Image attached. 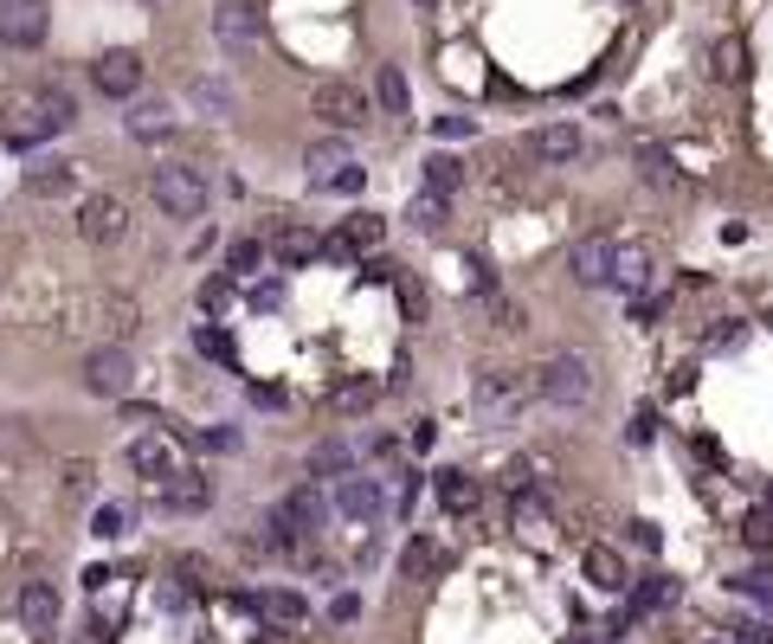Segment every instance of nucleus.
<instances>
[{
  "label": "nucleus",
  "instance_id": "4468645a",
  "mask_svg": "<svg viewBox=\"0 0 773 644\" xmlns=\"http://www.w3.org/2000/svg\"><path fill=\"white\" fill-rule=\"evenodd\" d=\"M155 509H168V515H201V509H213V484L194 477V471H181V477H168V484L155 490Z\"/></svg>",
  "mask_w": 773,
  "mask_h": 644
},
{
  "label": "nucleus",
  "instance_id": "f3484780",
  "mask_svg": "<svg viewBox=\"0 0 773 644\" xmlns=\"http://www.w3.org/2000/svg\"><path fill=\"white\" fill-rule=\"evenodd\" d=\"M580 148H587V136H580L573 123H548V130H535V136H529V155H535V161H548V168H567Z\"/></svg>",
  "mask_w": 773,
  "mask_h": 644
},
{
  "label": "nucleus",
  "instance_id": "f8f14e48",
  "mask_svg": "<svg viewBox=\"0 0 773 644\" xmlns=\"http://www.w3.org/2000/svg\"><path fill=\"white\" fill-rule=\"evenodd\" d=\"M213 26H219V39H226L232 52H258V39H265V26H258V7H252V0H226Z\"/></svg>",
  "mask_w": 773,
  "mask_h": 644
},
{
  "label": "nucleus",
  "instance_id": "09e8293b",
  "mask_svg": "<svg viewBox=\"0 0 773 644\" xmlns=\"http://www.w3.org/2000/svg\"><path fill=\"white\" fill-rule=\"evenodd\" d=\"M735 336H741V323H735V316H722V323H715V329H709V349H728V342H735Z\"/></svg>",
  "mask_w": 773,
  "mask_h": 644
},
{
  "label": "nucleus",
  "instance_id": "2eb2a0df",
  "mask_svg": "<svg viewBox=\"0 0 773 644\" xmlns=\"http://www.w3.org/2000/svg\"><path fill=\"white\" fill-rule=\"evenodd\" d=\"M130 464H136V477H148V484H168V477H181V451H174L161 432L130 445Z\"/></svg>",
  "mask_w": 773,
  "mask_h": 644
},
{
  "label": "nucleus",
  "instance_id": "c85d7f7f",
  "mask_svg": "<svg viewBox=\"0 0 773 644\" xmlns=\"http://www.w3.org/2000/svg\"><path fill=\"white\" fill-rule=\"evenodd\" d=\"M265 258H271L265 239H239V245L226 252V278H252V271H265Z\"/></svg>",
  "mask_w": 773,
  "mask_h": 644
},
{
  "label": "nucleus",
  "instance_id": "c9c22d12",
  "mask_svg": "<svg viewBox=\"0 0 773 644\" xmlns=\"http://www.w3.org/2000/svg\"><path fill=\"white\" fill-rule=\"evenodd\" d=\"M638 174H644L651 187H684V174L671 168V155H664V148H644V155H638Z\"/></svg>",
  "mask_w": 773,
  "mask_h": 644
},
{
  "label": "nucleus",
  "instance_id": "3c124183",
  "mask_svg": "<svg viewBox=\"0 0 773 644\" xmlns=\"http://www.w3.org/2000/svg\"><path fill=\"white\" fill-rule=\"evenodd\" d=\"M354 612H361V599H354V593H342V599H336V606H329V619H336V625H349Z\"/></svg>",
  "mask_w": 773,
  "mask_h": 644
},
{
  "label": "nucleus",
  "instance_id": "f03ea898",
  "mask_svg": "<svg viewBox=\"0 0 773 644\" xmlns=\"http://www.w3.org/2000/svg\"><path fill=\"white\" fill-rule=\"evenodd\" d=\"M148 194H155V207H161L168 219H201L207 214V174L188 168V161L155 168V174H148Z\"/></svg>",
  "mask_w": 773,
  "mask_h": 644
},
{
  "label": "nucleus",
  "instance_id": "603ef678",
  "mask_svg": "<svg viewBox=\"0 0 773 644\" xmlns=\"http://www.w3.org/2000/svg\"><path fill=\"white\" fill-rule=\"evenodd\" d=\"M361 181H367V168H361V161H354L349 174H342V181H336V194H361Z\"/></svg>",
  "mask_w": 773,
  "mask_h": 644
},
{
  "label": "nucleus",
  "instance_id": "6e6552de",
  "mask_svg": "<svg viewBox=\"0 0 773 644\" xmlns=\"http://www.w3.org/2000/svg\"><path fill=\"white\" fill-rule=\"evenodd\" d=\"M310 110H316L329 130H354V123L367 117V97H361L354 84H342V77H323V84H316V97H310Z\"/></svg>",
  "mask_w": 773,
  "mask_h": 644
},
{
  "label": "nucleus",
  "instance_id": "dca6fc26",
  "mask_svg": "<svg viewBox=\"0 0 773 644\" xmlns=\"http://www.w3.org/2000/svg\"><path fill=\"white\" fill-rule=\"evenodd\" d=\"M349 168H354V155H349V143H336V136H329V143H310V155H303L310 187H329V194H336V181H342Z\"/></svg>",
  "mask_w": 773,
  "mask_h": 644
},
{
  "label": "nucleus",
  "instance_id": "412c9836",
  "mask_svg": "<svg viewBox=\"0 0 773 644\" xmlns=\"http://www.w3.org/2000/svg\"><path fill=\"white\" fill-rule=\"evenodd\" d=\"M252 606H258V612H265L271 625H303V619H310V599H303V593H290V586H271V593H258Z\"/></svg>",
  "mask_w": 773,
  "mask_h": 644
},
{
  "label": "nucleus",
  "instance_id": "c756f323",
  "mask_svg": "<svg viewBox=\"0 0 773 644\" xmlns=\"http://www.w3.org/2000/svg\"><path fill=\"white\" fill-rule=\"evenodd\" d=\"M104 336L123 349V336H136V303L130 296H104Z\"/></svg>",
  "mask_w": 773,
  "mask_h": 644
},
{
  "label": "nucleus",
  "instance_id": "393cba45",
  "mask_svg": "<svg viewBox=\"0 0 773 644\" xmlns=\"http://www.w3.org/2000/svg\"><path fill=\"white\" fill-rule=\"evenodd\" d=\"M65 187H71V161H46V155H39V161L26 168V194H39V201L52 194V201H59Z\"/></svg>",
  "mask_w": 773,
  "mask_h": 644
},
{
  "label": "nucleus",
  "instance_id": "cd10ccee",
  "mask_svg": "<svg viewBox=\"0 0 773 644\" xmlns=\"http://www.w3.org/2000/svg\"><path fill=\"white\" fill-rule=\"evenodd\" d=\"M283 515L297 522V535H316V528H323V497L303 484V490H290V497H283Z\"/></svg>",
  "mask_w": 773,
  "mask_h": 644
},
{
  "label": "nucleus",
  "instance_id": "ddd939ff",
  "mask_svg": "<svg viewBox=\"0 0 773 644\" xmlns=\"http://www.w3.org/2000/svg\"><path fill=\"white\" fill-rule=\"evenodd\" d=\"M20 619H26L33 639H52V625H59V586L52 580H26L20 586Z\"/></svg>",
  "mask_w": 773,
  "mask_h": 644
},
{
  "label": "nucleus",
  "instance_id": "6ab92c4d",
  "mask_svg": "<svg viewBox=\"0 0 773 644\" xmlns=\"http://www.w3.org/2000/svg\"><path fill=\"white\" fill-rule=\"evenodd\" d=\"M130 136H136V143H161V136H174V110H168L161 97H155V104H148V97L130 104Z\"/></svg>",
  "mask_w": 773,
  "mask_h": 644
},
{
  "label": "nucleus",
  "instance_id": "423d86ee",
  "mask_svg": "<svg viewBox=\"0 0 773 644\" xmlns=\"http://www.w3.org/2000/svg\"><path fill=\"white\" fill-rule=\"evenodd\" d=\"M84 387H90L97 400H130V387H136V367H130V355H123L117 342H104L97 355L84 361Z\"/></svg>",
  "mask_w": 773,
  "mask_h": 644
},
{
  "label": "nucleus",
  "instance_id": "4d7b16f0",
  "mask_svg": "<svg viewBox=\"0 0 773 644\" xmlns=\"http://www.w3.org/2000/svg\"><path fill=\"white\" fill-rule=\"evenodd\" d=\"M709 644H722V639H709Z\"/></svg>",
  "mask_w": 773,
  "mask_h": 644
},
{
  "label": "nucleus",
  "instance_id": "4be33fe9",
  "mask_svg": "<svg viewBox=\"0 0 773 644\" xmlns=\"http://www.w3.org/2000/svg\"><path fill=\"white\" fill-rule=\"evenodd\" d=\"M651 284V252L644 245H619V265H613V290H626V296H644Z\"/></svg>",
  "mask_w": 773,
  "mask_h": 644
},
{
  "label": "nucleus",
  "instance_id": "2f4dec72",
  "mask_svg": "<svg viewBox=\"0 0 773 644\" xmlns=\"http://www.w3.org/2000/svg\"><path fill=\"white\" fill-rule=\"evenodd\" d=\"M374 97H381L394 117H407V104H413V97H407V77H400V65H381V77H374Z\"/></svg>",
  "mask_w": 773,
  "mask_h": 644
},
{
  "label": "nucleus",
  "instance_id": "20e7f679",
  "mask_svg": "<svg viewBox=\"0 0 773 644\" xmlns=\"http://www.w3.org/2000/svg\"><path fill=\"white\" fill-rule=\"evenodd\" d=\"M77 123V104H71V90H39L33 104H20L13 110V123H7V136L13 143H39V136H59Z\"/></svg>",
  "mask_w": 773,
  "mask_h": 644
},
{
  "label": "nucleus",
  "instance_id": "37998d69",
  "mask_svg": "<svg viewBox=\"0 0 773 644\" xmlns=\"http://www.w3.org/2000/svg\"><path fill=\"white\" fill-rule=\"evenodd\" d=\"M741 59H748L741 39H722V46H715V77H741Z\"/></svg>",
  "mask_w": 773,
  "mask_h": 644
},
{
  "label": "nucleus",
  "instance_id": "f257e3e1",
  "mask_svg": "<svg viewBox=\"0 0 773 644\" xmlns=\"http://www.w3.org/2000/svg\"><path fill=\"white\" fill-rule=\"evenodd\" d=\"M529 393H535V374H516V367H484V374L471 380V413H478L484 426H509V420L529 406Z\"/></svg>",
  "mask_w": 773,
  "mask_h": 644
},
{
  "label": "nucleus",
  "instance_id": "a878e982",
  "mask_svg": "<svg viewBox=\"0 0 773 644\" xmlns=\"http://www.w3.org/2000/svg\"><path fill=\"white\" fill-rule=\"evenodd\" d=\"M336 239L349 245V258H354V252H374V245L387 239V226H381L374 214H349V219H342V232H336Z\"/></svg>",
  "mask_w": 773,
  "mask_h": 644
},
{
  "label": "nucleus",
  "instance_id": "864d4df0",
  "mask_svg": "<svg viewBox=\"0 0 773 644\" xmlns=\"http://www.w3.org/2000/svg\"><path fill=\"white\" fill-rule=\"evenodd\" d=\"M735 644H773V639H768V625H741V632H735Z\"/></svg>",
  "mask_w": 773,
  "mask_h": 644
},
{
  "label": "nucleus",
  "instance_id": "bb28decb",
  "mask_svg": "<svg viewBox=\"0 0 773 644\" xmlns=\"http://www.w3.org/2000/svg\"><path fill=\"white\" fill-rule=\"evenodd\" d=\"M425 187L451 201V194L464 187V161H458V155H425Z\"/></svg>",
  "mask_w": 773,
  "mask_h": 644
},
{
  "label": "nucleus",
  "instance_id": "0eeeda50",
  "mask_svg": "<svg viewBox=\"0 0 773 644\" xmlns=\"http://www.w3.org/2000/svg\"><path fill=\"white\" fill-rule=\"evenodd\" d=\"M613 265H619V239H606V232H593V239H580V245L567 252L573 284H587V290L613 284Z\"/></svg>",
  "mask_w": 773,
  "mask_h": 644
},
{
  "label": "nucleus",
  "instance_id": "7ed1b4c3",
  "mask_svg": "<svg viewBox=\"0 0 773 644\" xmlns=\"http://www.w3.org/2000/svg\"><path fill=\"white\" fill-rule=\"evenodd\" d=\"M535 393L548 400V406H587L593 400V361L561 349V355H548L535 367Z\"/></svg>",
  "mask_w": 773,
  "mask_h": 644
},
{
  "label": "nucleus",
  "instance_id": "aec40b11",
  "mask_svg": "<svg viewBox=\"0 0 773 644\" xmlns=\"http://www.w3.org/2000/svg\"><path fill=\"white\" fill-rule=\"evenodd\" d=\"M438 502H445L451 515H471V509L484 502V484H478L471 471H438Z\"/></svg>",
  "mask_w": 773,
  "mask_h": 644
},
{
  "label": "nucleus",
  "instance_id": "5fc2aeb1",
  "mask_svg": "<svg viewBox=\"0 0 773 644\" xmlns=\"http://www.w3.org/2000/svg\"><path fill=\"white\" fill-rule=\"evenodd\" d=\"M413 7H438V0H413Z\"/></svg>",
  "mask_w": 773,
  "mask_h": 644
},
{
  "label": "nucleus",
  "instance_id": "7c9ffc66",
  "mask_svg": "<svg viewBox=\"0 0 773 644\" xmlns=\"http://www.w3.org/2000/svg\"><path fill=\"white\" fill-rule=\"evenodd\" d=\"M90 535H97V542H117V535H130V502H97V515H90Z\"/></svg>",
  "mask_w": 773,
  "mask_h": 644
},
{
  "label": "nucleus",
  "instance_id": "49530a36",
  "mask_svg": "<svg viewBox=\"0 0 773 644\" xmlns=\"http://www.w3.org/2000/svg\"><path fill=\"white\" fill-rule=\"evenodd\" d=\"M65 490H71V497H84V490H90V464H84V458H77V464H65Z\"/></svg>",
  "mask_w": 773,
  "mask_h": 644
},
{
  "label": "nucleus",
  "instance_id": "b1692460",
  "mask_svg": "<svg viewBox=\"0 0 773 644\" xmlns=\"http://www.w3.org/2000/svg\"><path fill=\"white\" fill-rule=\"evenodd\" d=\"M671 599H677V580H671V573H644L632 586V599H626V612L644 619V612H657V606H671Z\"/></svg>",
  "mask_w": 773,
  "mask_h": 644
},
{
  "label": "nucleus",
  "instance_id": "58836bf2",
  "mask_svg": "<svg viewBox=\"0 0 773 644\" xmlns=\"http://www.w3.org/2000/svg\"><path fill=\"white\" fill-rule=\"evenodd\" d=\"M194 349L213 355V361H232V336H226L219 323H201V329H194Z\"/></svg>",
  "mask_w": 773,
  "mask_h": 644
},
{
  "label": "nucleus",
  "instance_id": "f704fd0d",
  "mask_svg": "<svg viewBox=\"0 0 773 644\" xmlns=\"http://www.w3.org/2000/svg\"><path fill=\"white\" fill-rule=\"evenodd\" d=\"M445 568V555L432 548V542H407V555H400V573L407 580H425V573H438Z\"/></svg>",
  "mask_w": 773,
  "mask_h": 644
},
{
  "label": "nucleus",
  "instance_id": "79ce46f5",
  "mask_svg": "<svg viewBox=\"0 0 773 644\" xmlns=\"http://www.w3.org/2000/svg\"><path fill=\"white\" fill-rule=\"evenodd\" d=\"M226 303H232V278H207L201 284V316H219Z\"/></svg>",
  "mask_w": 773,
  "mask_h": 644
},
{
  "label": "nucleus",
  "instance_id": "8fccbe9b",
  "mask_svg": "<svg viewBox=\"0 0 773 644\" xmlns=\"http://www.w3.org/2000/svg\"><path fill=\"white\" fill-rule=\"evenodd\" d=\"M283 303V284H252V309H278Z\"/></svg>",
  "mask_w": 773,
  "mask_h": 644
},
{
  "label": "nucleus",
  "instance_id": "a18cd8bd",
  "mask_svg": "<svg viewBox=\"0 0 773 644\" xmlns=\"http://www.w3.org/2000/svg\"><path fill=\"white\" fill-rule=\"evenodd\" d=\"M651 438H657V413L638 406V413H632V445H651Z\"/></svg>",
  "mask_w": 773,
  "mask_h": 644
},
{
  "label": "nucleus",
  "instance_id": "ea45409f",
  "mask_svg": "<svg viewBox=\"0 0 773 644\" xmlns=\"http://www.w3.org/2000/svg\"><path fill=\"white\" fill-rule=\"evenodd\" d=\"M194 104L213 110V117H226V110H232V90H226L219 77H201V84H194Z\"/></svg>",
  "mask_w": 773,
  "mask_h": 644
},
{
  "label": "nucleus",
  "instance_id": "6e6d98bb",
  "mask_svg": "<svg viewBox=\"0 0 773 644\" xmlns=\"http://www.w3.org/2000/svg\"><path fill=\"white\" fill-rule=\"evenodd\" d=\"M768 329H773V316H768Z\"/></svg>",
  "mask_w": 773,
  "mask_h": 644
},
{
  "label": "nucleus",
  "instance_id": "1a4fd4ad",
  "mask_svg": "<svg viewBox=\"0 0 773 644\" xmlns=\"http://www.w3.org/2000/svg\"><path fill=\"white\" fill-rule=\"evenodd\" d=\"M77 232H84L90 245H117V239L130 232V214H123V201H117V194H90V201L77 207Z\"/></svg>",
  "mask_w": 773,
  "mask_h": 644
},
{
  "label": "nucleus",
  "instance_id": "9d476101",
  "mask_svg": "<svg viewBox=\"0 0 773 644\" xmlns=\"http://www.w3.org/2000/svg\"><path fill=\"white\" fill-rule=\"evenodd\" d=\"M336 509L349 515V522H381L387 515V490H381V477H336Z\"/></svg>",
  "mask_w": 773,
  "mask_h": 644
},
{
  "label": "nucleus",
  "instance_id": "a211bd4d",
  "mask_svg": "<svg viewBox=\"0 0 773 644\" xmlns=\"http://www.w3.org/2000/svg\"><path fill=\"white\" fill-rule=\"evenodd\" d=\"M580 568H587V580H593L600 593H626V586H632V573H626V555H619V548H606V542H593V548L580 555Z\"/></svg>",
  "mask_w": 773,
  "mask_h": 644
},
{
  "label": "nucleus",
  "instance_id": "5701e85b",
  "mask_svg": "<svg viewBox=\"0 0 773 644\" xmlns=\"http://www.w3.org/2000/svg\"><path fill=\"white\" fill-rule=\"evenodd\" d=\"M310 477H354V445H342V438L310 445Z\"/></svg>",
  "mask_w": 773,
  "mask_h": 644
},
{
  "label": "nucleus",
  "instance_id": "39448f33",
  "mask_svg": "<svg viewBox=\"0 0 773 644\" xmlns=\"http://www.w3.org/2000/svg\"><path fill=\"white\" fill-rule=\"evenodd\" d=\"M52 26V0H0V46L33 52Z\"/></svg>",
  "mask_w": 773,
  "mask_h": 644
},
{
  "label": "nucleus",
  "instance_id": "de8ad7c7",
  "mask_svg": "<svg viewBox=\"0 0 773 644\" xmlns=\"http://www.w3.org/2000/svg\"><path fill=\"white\" fill-rule=\"evenodd\" d=\"M657 542H664V535H657V522H632V548L657 555Z\"/></svg>",
  "mask_w": 773,
  "mask_h": 644
},
{
  "label": "nucleus",
  "instance_id": "c03bdc74",
  "mask_svg": "<svg viewBox=\"0 0 773 644\" xmlns=\"http://www.w3.org/2000/svg\"><path fill=\"white\" fill-rule=\"evenodd\" d=\"M432 130H438L445 143H471V136H478V117H438Z\"/></svg>",
  "mask_w": 773,
  "mask_h": 644
},
{
  "label": "nucleus",
  "instance_id": "a19ab883",
  "mask_svg": "<svg viewBox=\"0 0 773 644\" xmlns=\"http://www.w3.org/2000/svg\"><path fill=\"white\" fill-rule=\"evenodd\" d=\"M728 586H735L741 599H754V606H768V612H773V580H768V573H741V580H728Z\"/></svg>",
  "mask_w": 773,
  "mask_h": 644
},
{
  "label": "nucleus",
  "instance_id": "4c0bfd02",
  "mask_svg": "<svg viewBox=\"0 0 773 644\" xmlns=\"http://www.w3.org/2000/svg\"><path fill=\"white\" fill-rule=\"evenodd\" d=\"M741 542L761 555V548H773V509H748L741 515Z\"/></svg>",
  "mask_w": 773,
  "mask_h": 644
},
{
  "label": "nucleus",
  "instance_id": "72a5a7b5",
  "mask_svg": "<svg viewBox=\"0 0 773 644\" xmlns=\"http://www.w3.org/2000/svg\"><path fill=\"white\" fill-rule=\"evenodd\" d=\"M381 400V380H342L336 387V413H367Z\"/></svg>",
  "mask_w": 773,
  "mask_h": 644
},
{
  "label": "nucleus",
  "instance_id": "473e14b6",
  "mask_svg": "<svg viewBox=\"0 0 773 644\" xmlns=\"http://www.w3.org/2000/svg\"><path fill=\"white\" fill-rule=\"evenodd\" d=\"M316 252H323V239H316V232H303V226H290V232L278 239V258H283V265H310Z\"/></svg>",
  "mask_w": 773,
  "mask_h": 644
},
{
  "label": "nucleus",
  "instance_id": "e433bc0d",
  "mask_svg": "<svg viewBox=\"0 0 773 644\" xmlns=\"http://www.w3.org/2000/svg\"><path fill=\"white\" fill-rule=\"evenodd\" d=\"M407 219H413L420 232H438V226H445V194H432V187H425L420 201L407 207Z\"/></svg>",
  "mask_w": 773,
  "mask_h": 644
},
{
  "label": "nucleus",
  "instance_id": "9b49d317",
  "mask_svg": "<svg viewBox=\"0 0 773 644\" xmlns=\"http://www.w3.org/2000/svg\"><path fill=\"white\" fill-rule=\"evenodd\" d=\"M90 84L104 90V97H136L142 90V59L130 46H117V52H104L97 65H90Z\"/></svg>",
  "mask_w": 773,
  "mask_h": 644
}]
</instances>
